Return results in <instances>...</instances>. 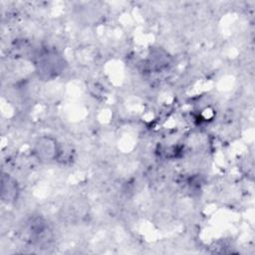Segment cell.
Listing matches in <instances>:
<instances>
[{
  "instance_id": "obj_1",
  "label": "cell",
  "mask_w": 255,
  "mask_h": 255,
  "mask_svg": "<svg viewBox=\"0 0 255 255\" xmlns=\"http://www.w3.org/2000/svg\"><path fill=\"white\" fill-rule=\"evenodd\" d=\"M38 66L39 73L45 75L46 78H50L61 72L63 69V61L55 53H48L40 58Z\"/></svg>"
},
{
  "instance_id": "obj_2",
  "label": "cell",
  "mask_w": 255,
  "mask_h": 255,
  "mask_svg": "<svg viewBox=\"0 0 255 255\" xmlns=\"http://www.w3.org/2000/svg\"><path fill=\"white\" fill-rule=\"evenodd\" d=\"M35 152L40 159L50 161L57 157L58 147L52 138L43 137L36 143Z\"/></svg>"
},
{
  "instance_id": "obj_3",
  "label": "cell",
  "mask_w": 255,
  "mask_h": 255,
  "mask_svg": "<svg viewBox=\"0 0 255 255\" xmlns=\"http://www.w3.org/2000/svg\"><path fill=\"white\" fill-rule=\"evenodd\" d=\"M19 193L17 182L8 174H4L2 176V184H1V198L5 203H12L17 200Z\"/></svg>"
}]
</instances>
